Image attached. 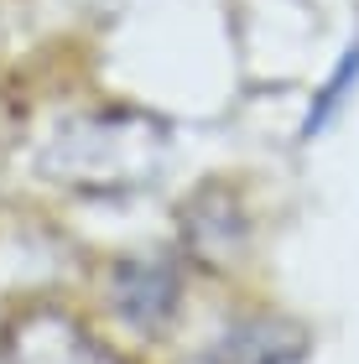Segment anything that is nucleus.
Returning <instances> with one entry per match:
<instances>
[{
    "mask_svg": "<svg viewBox=\"0 0 359 364\" xmlns=\"http://www.w3.org/2000/svg\"><path fill=\"white\" fill-rule=\"evenodd\" d=\"M172 156V125L146 109H94L63 120L37 151L42 177L89 198L141 193Z\"/></svg>",
    "mask_w": 359,
    "mask_h": 364,
    "instance_id": "nucleus-1",
    "label": "nucleus"
},
{
    "mask_svg": "<svg viewBox=\"0 0 359 364\" xmlns=\"http://www.w3.org/2000/svg\"><path fill=\"white\" fill-rule=\"evenodd\" d=\"M109 307L141 333H161L183 307V271L172 255H120L109 266Z\"/></svg>",
    "mask_w": 359,
    "mask_h": 364,
    "instance_id": "nucleus-2",
    "label": "nucleus"
},
{
    "mask_svg": "<svg viewBox=\"0 0 359 364\" xmlns=\"http://www.w3.org/2000/svg\"><path fill=\"white\" fill-rule=\"evenodd\" d=\"M6 364H125L73 312L31 307L6 328Z\"/></svg>",
    "mask_w": 359,
    "mask_h": 364,
    "instance_id": "nucleus-3",
    "label": "nucleus"
},
{
    "mask_svg": "<svg viewBox=\"0 0 359 364\" xmlns=\"http://www.w3.org/2000/svg\"><path fill=\"white\" fill-rule=\"evenodd\" d=\"M177 235H183V250L208 271L235 266L250 245V224H245V203L235 198V188L224 182H203L198 193L183 203L177 213Z\"/></svg>",
    "mask_w": 359,
    "mask_h": 364,
    "instance_id": "nucleus-4",
    "label": "nucleus"
},
{
    "mask_svg": "<svg viewBox=\"0 0 359 364\" xmlns=\"http://www.w3.org/2000/svg\"><path fill=\"white\" fill-rule=\"evenodd\" d=\"M307 354V333L286 318H245L224 333L208 364H297Z\"/></svg>",
    "mask_w": 359,
    "mask_h": 364,
    "instance_id": "nucleus-5",
    "label": "nucleus"
},
{
    "mask_svg": "<svg viewBox=\"0 0 359 364\" xmlns=\"http://www.w3.org/2000/svg\"><path fill=\"white\" fill-rule=\"evenodd\" d=\"M354 84H359V37L349 42V53L338 58V68L323 78V89H318V99H313V109H307V136H323L328 130V120L338 114V105L354 94Z\"/></svg>",
    "mask_w": 359,
    "mask_h": 364,
    "instance_id": "nucleus-6",
    "label": "nucleus"
}]
</instances>
